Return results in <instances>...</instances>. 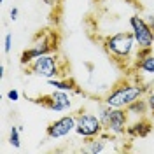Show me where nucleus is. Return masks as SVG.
Listing matches in <instances>:
<instances>
[{
	"label": "nucleus",
	"instance_id": "14",
	"mask_svg": "<svg viewBox=\"0 0 154 154\" xmlns=\"http://www.w3.org/2000/svg\"><path fill=\"white\" fill-rule=\"evenodd\" d=\"M128 114L138 116V117H144L147 112H149V103H147V98H138L137 102H133L131 105L126 107Z\"/></svg>",
	"mask_w": 154,
	"mask_h": 154
},
{
	"label": "nucleus",
	"instance_id": "19",
	"mask_svg": "<svg viewBox=\"0 0 154 154\" xmlns=\"http://www.w3.org/2000/svg\"><path fill=\"white\" fill-rule=\"evenodd\" d=\"M18 14H19V9H18V7H12V9H11V12H9L11 21H16V19H18Z\"/></svg>",
	"mask_w": 154,
	"mask_h": 154
},
{
	"label": "nucleus",
	"instance_id": "11",
	"mask_svg": "<svg viewBox=\"0 0 154 154\" xmlns=\"http://www.w3.org/2000/svg\"><path fill=\"white\" fill-rule=\"evenodd\" d=\"M152 131V123L145 117H140L138 121H135L133 125H128L126 128V135L131 138H145Z\"/></svg>",
	"mask_w": 154,
	"mask_h": 154
},
{
	"label": "nucleus",
	"instance_id": "7",
	"mask_svg": "<svg viewBox=\"0 0 154 154\" xmlns=\"http://www.w3.org/2000/svg\"><path fill=\"white\" fill-rule=\"evenodd\" d=\"M105 131V128L102 125L100 117L95 114H77V123H75V133L81 138H91V137H98Z\"/></svg>",
	"mask_w": 154,
	"mask_h": 154
},
{
	"label": "nucleus",
	"instance_id": "23",
	"mask_svg": "<svg viewBox=\"0 0 154 154\" xmlns=\"http://www.w3.org/2000/svg\"><path fill=\"white\" fill-rule=\"evenodd\" d=\"M0 4H4V0H0Z\"/></svg>",
	"mask_w": 154,
	"mask_h": 154
},
{
	"label": "nucleus",
	"instance_id": "22",
	"mask_svg": "<svg viewBox=\"0 0 154 154\" xmlns=\"http://www.w3.org/2000/svg\"><path fill=\"white\" fill-rule=\"evenodd\" d=\"M4 75H5V67H4V65H0V77L4 79Z\"/></svg>",
	"mask_w": 154,
	"mask_h": 154
},
{
	"label": "nucleus",
	"instance_id": "3",
	"mask_svg": "<svg viewBox=\"0 0 154 154\" xmlns=\"http://www.w3.org/2000/svg\"><path fill=\"white\" fill-rule=\"evenodd\" d=\"M26 74L44 77L46 81L54 79V77H67V74L63 72V67H61V58L56 53H48V54H42L37 60H33L26 67Z\"/></svg>",
	"mask_w": 154,
	"mask_h": 154
},
{
	"label": "nucleus",
	"instance_id": "12",
	"mask_svg": "<svg viewBox=\"0 0 154 154\" xmlns=\"http://www.w3.org/2000/svg\"><path fill=\"white\" fill-rule=\"evenodd\" d=\"M48 86H53L54 89H61V91H68V93H81V89L77 88V82L68 75L48 79Z\"/></svg>",
	"mask_w": 154,
	"mask_h": 154
},
{
	"label": "nucleus",
	"instance_id": "13",
	"mask_svg": "<svg viewBox=\"0 0 154 154\" xmlns=\"http://www.w3.org/2000/svg\"><path fill=\"white\" fill-rule=\"evenodd\" d=\"M130 70L131 72H142V74H147V75H154V53L145 56L142 61L133 63Z\"/></svg>",
	"mask_w": 154,
	"mask_h": 154
},
{
	"label": "nucleus",
	"instance_id": "10",
	"mask_svg": "<svg viewBox=\"0 0 154 154\" xmlns=\"http://www.w3.org/2000/svg\"><path fill=\"white\" fill-rule=\"evenodd\" d=\"M114 135L109 133V131H103L98 137H91V138H82L84 140V152L89 154H100L107 149V142L112 138Z\"/></svg>",
	"mask_w": 154,
	"mask_h": 154
},
{
	"label": "nucleus",
	"instance_id": "6",
	"mask_svg": "<svg viewBox=\"0 0 154 154\" xmlns=\"http://www.w3.org/2000/svg\"><path fill=\"white\" fill-rule=\"evenodd\" d=\"M130 30L135 37L137 48H152L154 46V30L147 25L145 18L138 14L130 16Z\"/></svg>",
	"mask_w": 154,
	"mask_h": 154
},
{
	"label": "nucleus",
	"instance_id": "15",
	"mask_svg": "<svg viewBox=\"0 0 154 154\" xmlns=\"http://www.w3.org/2000/svg\"><path fill=\"white\" fill-rule=\"evenodd\" d=\"M21 131H23L21 126H12L9 131V144L12 147H16V149H19V145H21V137H19Z\"/></svg>",
	"mask_w": 154,
	"mask_h": 154
},
{
	"label": "nucleus",
	"instance_id": "17",
	"mask_svg": "<svg viewBox=\"0 0 154 154\" xmlns=\"http://www.w3.org/2000/svg\"><path fill=\"white\" fill-rule=\"evenodd\" d=\"M147 103H149L151 114L154 116V91H149V93H147Z\"/></svg>",
	"mask_w": 154,
	"mask_h": 154
},
{
	"label": "nucleus",
	"instance_id": "21",
	"mask_svg": "<svg viewBox=\"0 0 154 154\" xmlns=\"http://www.w3.org/2000/svg\"><path fill=\"white\" fill-rule=\"evenodd\" d=\"M145 21H147V25L154 30V14H149V16H145Z\"/></svg>",
	"mask_w": 154,
	"mask_h": 154
},
{
	"label": "nucleus",
	"instance_id": "8",
	"mask_svg": "<svg viewBox=\"0 0 154 154\" xmlns=\"http://www.w3.org/2000/svg\"><path fill=\"white\" fill-rule=\"evenodd\" d=\"M75 123L77 116L67 114L60 119H54L53 123H49L48 128H46V135H48V138H53V140L68 137L70 133H75Z\"/></svg>",
	"mask_w": 154,
	"mask_h": 154
},
{
	"label": "nucleus",
	"instance_id": "18",
	"mask_svg": "<svg viewBox=\"0 0 154 154\" xmlns=\"http://www.w3.org/2000/svg\"><path fill=\"white\" fill-rule=\"evenodd\" d=\"M7 98H9L11 102H18V100H19V91H18V89H9Z\"/></svg>",
	"mask_w": 154,
	"mask_h": 154
},
{
	"label": "nucleus",
	"instance_id": "2",
	"mask_svg": "<svg viewBox=\"0 0 154 154\" xmlns=\"http://www.w3.org/2000/svg\"><path fill=\"white\" fill-rule=\"evenodd\" d=\"M149 93V84H138V82H119L116 84L103 98V103L117 109H126L137 102L138 98H144Z\"/></svg>",
	"mask_w": 154,
	"mask_h": 154
},
{
	"label": "nucleus",
	"instance_id": "20",
	"mask_svg": "<svg viewBox=\"0 0 154 154\" xmlns=\"http://www.w3.org/2000/svg\"><path fill=\"white\" fill-rule=\"evenodd\" d=\"M46 5H49V7H56V5H60L61 4V0H42Z\"/></svg>",
	"mask_w": 154,
	"mask_h": 154
},
{
	"label": "nucleus",
	"instance_id": "16",
	"mask_svg": "<svg viewBox=\"0 0 154 154\" xmlns=\"http://www.w3.org/2000/svg\"><path fill=\"white\" fill-rule=\"evenodd\" d=\"M11 48H12V33H5V37H4V53L5 54L11 53Z\"/></svg>",
	"mask_w": 154,
	"mask_h": 154
},
{
	"label": "nucleus",
	"instance_id": "9",
	"mask_svg": "<svg viewBox=\"0 0 154 154\" xmlns=\"http://www.w3.org/2000/svg\"><path fill=\"white\" fill-rule=\"evenodd\" d=\"M128 110L126 109H117V107H112V112H110V117L105 125V131L112 133L114 137H119V135H126V128H128Z\"/></svg>",
	"mask_w": 154,
	"mask_h": 154
},
{
	"label": "nucleus",
	"instance_id": "4",
	"mask_svg": "<svg viewBox=\"0 0 154 154\" xmlns=\"http://www.w3.org/2000/svg\"><path fill=\"white\" fill-rule=\"evenodd\" d=\"M58 42L60 38L58 35L51 30V32H42L37 35V40L33 42V46L28 49H25L21 53V58H19V63L23 67H28L33 60H37L38 56L42 54H48V53H56L58 51Z\"/></svg>",
	"mask_w": 154,
	"mask_h": 154
},
{
	"label": "nucleus",
	"instance_id": "1",
	"mask_svg": "<svg viewBox=\"0 0 154 154\" xmlns=\"http://www.w3.org/2000/svg\"><path fill=\"white\" fill-rule=\"evenodd\" d=\"M103 51L107 53V56L114 61L119 68H131L133 65V51L137 48L135 37L130 32H119L114 35H109L102 40Z\"/></svg>",
	"mask_w": 154,
	"mask_h": 154
},
{
	"label": "nucleus",
	"instance_id": "5",
	"mask_svg": "<svg viewBox=\"0 0 154 154\" xmlns=\"http://www.w3.org/2000/svg\"><path fill=\"white\" fill-rule=\"evenodd\" d=\"M30 102L38 103V105L46 107L53 112H65L72 107V98L68 91H61V89H54L49 95H40L38 98H28Z\"/></svg>",
	"mask_w": 154,
	"mask_h": 154
}]
</instances>
